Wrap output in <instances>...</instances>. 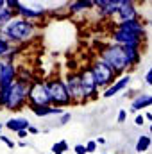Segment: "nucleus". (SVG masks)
Instances as JSON below:
<instances>
[{
  "mask_svg": "<svg viewBox=\"0 0 152 154\" xmlns=\"http://www.w3.org/2000/svg\"><path fill=\"white\" fill-rule=\"evenodd\" d=\"M2 31H4V36L7 41L20 43V41H27L32 38L36 25H34V22H29L23 18H13Z\"/></svg>",
  "mask_w": 152,
  "mask_h": 154,
  "instance_id": "obj_1",
  "label": "nucleus"
},
{
  "mask_svg": "<svg viewBox=\"0 0 152 154\" xmlns=\"http://www.w3.org/2000/svg\"><path fill=\"white\" fill-rule=\"evenodd\" d=\"M100 61L104 65H108L114 74H122L125 68H129L127 65V57H125V50L118 45H106L102 50H100Z\"/></svg>",
  "mask_w": 152,
  "mask_h": 154,
  "instance_id": "obj_2",
  "label": "nucleus"
},
{
  "mask_svg": "<svg viewBox=\"0 0 152 154\" xmlns=\"http://www.w3.org/2000/svg\"><path fill=\"white\" fill-rule=\"evenodd\" d=\"M45 86H47V91H48V97H50V106L65 108L72 102L63 79H50V81L45 82Z\"/></svg>",
  "mask_w": 152,
  "mask_h": 154,
  "instance_id": "obj_3",
  "label": "nucleus"
},
{
  "mask_svg": "<svg viewBox=\"0 0 152 154\" xmlns=\"http://www.w3.org/2000/svg\"><path fill=\"white\" fill-rule=\"evenodd\" d=\"M29 86L31 84L14 81L11 84V88H9V93H7V100H5L4 109H11V111L22 109L25 106V102H27V97H29Z\"/></svg>",
  "mask_w": 152,
  "mask_h": 154,
  "instance_id": "obj_4",
  "label": "nucleus"
},
{
  "mask_svg": "<svg viewBox=\"0 0 152 154\" xmlns=\"http://www.w3.org/2000/svg\"><path fill=\"white\" fill-rule=\"evenodd\" d=\"M88 68H90L91 75H93V79H95L97 88L106 90V88H109V86L114 82V75H116V74H114V72L109 68V66H108V65H104L100 59L93 61Z\"/></svg>",
  "mask_w": 152,
  "mask_h": 154,
  "instance_id": "obj_5",
  "label": "nucleus"
},
{
  "mask_svg": "<svg viewBox=\"0 0 152 154\" xmlns=\"http://www.w3.org/2000/svg\"><path fill=\"white\" fill-rule=\"evenodd\" d=\"M29 104L27 106H36V108H48L50 106V97L45 86V81H34L29 86Z\"/></svg>",
  "mask_w": 152,
  "mask_h": 154,
  "instance_id": "obj_6",
  "label": "nucleus"
},
{
  "mask_svg": "<svg viewBox=\"0 0 152 154\" xmlns=\"http://www.w3.org/2000/svg\"><path fill=\"white\" fill-rule=\"evenodd\" d=\"M111 38H113L114 45H118V47H122V48H140V50H141V41H143V38H140V36H134V34H131V32L114 29L113 34H111Z\"/></svg>",
  "mask_w": 152,
  "mask_h": 154,
  "instance_id": "obj_7",
  "label": "nucleus"
},
{
  "mask_svg": "<svg viewBox=\"0 0 152 154\" xmlns=\"http://www.w3.org/2000/svg\"><path fill=\"white\" fill-rule=\"evenodd\" d=\"M79 79H81V90H82L84 100L93 99V97L97 95L99 88H97V84H95V79H93V75H91L90 68H82V70L79 72Z\"/></svg>",
  "mask_w": 152,
  "mask_h": 154,
  "instance_id": "obj_8",
  "label": "nucleus"
},
{
  "mask_svg": "<svg viewBox=\"0 0 152 154\" xmlns=\"http://www.w3.org/2000/svg\"><path fill=\"white\" fill-rule=\"evenodd\" d=\"M65 86L68 90V95L72 99V102H84V97H82V90H81V79L79 74L75 72H70L66 79H65Z\"/></svg>",
  "mask_w": 152,
  "mask_h": 154,
  "instance_id": "obj_9",
  "label": "nucleus"
},
{
  "mask_svg": "<svg viewBox=\"0 0 152 154\" xmlns=\"http://www.w3.org/2000/svg\"><path fill=\"white\" fill-rule=\"evenodd\" d=\"M16 70L11 61H0V88H7L16 81Z\"/></svg>",
  "mask_w": 152,
  "mask_h": 154,
  "instance_id": "obj_10",
  "label": "nucleus"
},
{
  "mask_svg": "<svg viewBox=\"0 0 152 154\" xmlns=\"http://www.w3.org/2000/svg\"><path fill=\"white\" fill-rule=\"evenodd\" d=\"M120 22H127V20H136L138 18V11L134 7V2L131 0H120V7L116 13Z\"/></svg>",
  "mask_w": 152,
  "mask_h": 154,
  "instance_id": "obj_11",
  "label": "nucleus"
},
{
  "mask_svg": "<svg viewBox=\"0 0 152 154\" xmlns=\"http://www.w3.org/2000/svg\"><path fill=\"white\" fill-rule=\"evenodd\" d=\"M116 29L125 31V32H131V34L140 36V38L145 36V25H143L138 18H136V20H127V22H118Z\"/></svg>",
  "mask_w": 152,
  "mask_h": 154,
  "instance_id": "obj_12",
  "label": "nucleus"
},
{
  "mask_svg": "<svg viewBox=\"0 0 152 154\" xmlns=\"http://www.w3.org/2000/svg\"><path fill=\"white\" fill-rule=\"evenodd\" d=\"M129 82H131V75H129V74H127V75H122L120 79H114L113 84H111L109 88L104 90L102 97H104V99H111V97H114L116 93H120L122 90H125V88L129 86Z\"/></svg>",
  "mask_w": 152,
  "mask_h": 154,
  "instance_id": "obj_13",
  "label": "nucleus"
},
{
  "mask_svg": "<svg viewBox=\"0 0 152 154\" xmlns=\"http://www.w3.org/2000/svg\"><path fill=\"white\" fill-rule=\"evenodd\" d=\"M93 5L99 7V11H100L102 16H113V14L118 13L120 0H95Z\"/></svg>",
  "mask_w": 152,
  "mask_h": 154,
  "instance_id": "obj_14",
  "label": "nucleus"
},
{
  "mask_svg": "<svg viewBox=\"0 0 152 154\" xmlns=\"http://www.w3.org/2000/svg\"><path fill=\"white\" fill-rule=\"evenodd\" d=\"M4 125H5L9 131L18 133V131H27L29 125H31V122H29L27 118H23V116H13V118H9Z\"/></svg>",
  "mask_w": 152,
  "mask_h": 154,
  "instance_id": "obj_15",
  "label": "nucleus"
},
{
  "mask_svg": "<svg viewBox=\"0 0 152 154\" xmlns=\"http://www.w3.org/2000/svg\"><path fill=\"white\" fill-rule=\"evenodd\" d=\"M149 106H152V95H149V93H140V95H136L132 99L131 111H140V109H145Z\"/></svg>",
  "mask_w": 152,
  "mask_h": 154,
  "instance_id": "obj_16",
  "label": "nucleus"
},
{
  "mask_svg": "<svg viewBox=\"0 0 152 154\" xmlns=\"http://www.w3.org/2000/svg\"><path fill=\"white\" fill-rule=\"evenodd\" d=\"M16 14H20V18H23V20H29V22H32V20H38L41 18L43 14H45V11L41 9V11H36V9H31V7H25L23 4H20V7L14 11Z\"/></svg>",
  "mask_w": 152,
  "mask_h": 154,
  "instance_id": "obj_17",
  "label": "nucleus"
},
{
  "mask_svg": "<svg viewBox=\"0 0 152 154\" xmlns=\"http://www.w3.org/2000/svg\"><path fill=\"white\" fill-rule=\"evenodd\" d=\"M123 50H125V57H127L129 66H136L141 61V50L140 48H123Z\"/></svg>",
  "mask_w": 152,
  "mask_h": 154,
  "instance_id": "obj_18",
  "label": "nucleus"
},
{
  "mask_svg": "<svg viewBox=\"0 0 152 154\" xmlns=\"http://www.w3.org/2000/svg\"><path fill=\"white\" fill-rule=\"evenodd\" d=\"M150 145H152V138L147 136V134H141V136L136 140V151H138V152H147V151L150 149Z\"/></svg>",
  "mask_w": 152,
  "mask_h": 154,
  "instance_id": "obj_19",
  "label": "nucleus"
},
{
  "mask_svg": "<svg viewBox=\"0 0 152 154\" xmlns=\"http://www.w3.org/2000/svg\"><path fill=\"white\" fill-rule=\"evenodd\" d=\"M91 7H93V2H90V0H81V2H72L70 4V11L72 13H81V11L91 9Z\"/></svg>",
  "mask_w": 152,
  "mask_h": 154,
  "instance_id": "obj_20",
  "label": "nucleus"
},
{
  "mask_svg": "<svg viewBox=\"0 0 152 154\" xmlns=\"http://www.w3.org/2000/svg\"><path fill=\"white\" fill-rule=\"evenodd\" d=\"M13 14H14V13H13L11 9H7V7H2V9H0V31L13 20Z\"/></svg>",
  "mask_w": 152,
  "mask_h": 154,
  "instance_id": "obj_21",
  "label": "nucleus"
},
{
  "mask_svg": "<svg viewBox=\"0 0 152 154\" xmlns=\"http://www.w3.org/2000/svg\"><path fill=\"white\" fill-rule=\"evenodd\" d=\"M50 151H52L50 154H63L65 151H68V143H66V140L56 142V143L52 145V149H50Z\"/></svg>",
  "mask_w": 152,
  "mask_h": 154,
  "instance_id": "obj_22",
  "label": "nucleus"
},
{
  "mask_svg": "<svg viewBox=\"0 0 152 154\" xmlns=\"http://www.w3.org/2000/svg\"><path fill=\"white\" fill-rule=\"evenodd\" d=\"M9 50H11V43L4 38V36H0V59L5 57L9 54Z\"/></svg>",
  "mask_w": 152,
  "mask_h": 154,
  "instance_id": "obj_23",
  "label": "nucleus"
},
{
  "mask_svg": "<svg viewBox=\"0 0 152 154\" xmlns=\"http://www.w3.org/2000/svg\"><path fill=\"white\" fill-rule=\"evenodd\" d=\"M84 147H86V152H88V154H95L99 145H97V142H95V140H90V142H86V145H84Z\"/></svg>",
  "mask_w": 152,
  "mask_h": 154,
  "instance_id": "obj_24",
  "label": "nucleus"
},
{
  "mask_svg": "<svg viewBox=\"0 0 152 154\" xmlns=\"http://www.w3.org/2000/svg\"><path fill=\"white\" fill-rule=\"evenodd\" d=\"M125 120H127V109H120L118 115H116V122L118 124H123Z\"/></svg>",
  "mask_w": 152,
  "mask_h": 154,
  "instance_id": "obj_25",
  "label": "nucleus"
},
{
  "mask_svg": "<svg viewBox=\"0 0 152 154\" xmlns=\"http://www.w3.org/2000/svg\"><path fill=\"white\" fill-rule=\"evenodd\" d=\"M0 140H2V142H4V143H5V145L9 147V149H11V151H13V149L16 147V143H14V142H13L11 138H7V136H4V134H0Z\"/></svg>",
  "mask_w": 152,
  "mask_h": 154,
  "instance_id": "obj_26",
  "label": "nucleus"
},
{
  "mask_svg": "<svg viewBox=\"0 0 152 154\" xmlns=\"http://www.w3.org/2000/svg\"><path fill=\"white\" fill-rule=\"evenodd\" d=\"M72 120V113H68V111H65L63 115H61V120H59V124L63 125V124H68Z\"/></svg>",
  "mask_w": 152,
  "mask_h": 154,
  "instance_id": "obj_27",
  "label": "nucleus"
},
{
  "mask_svg": "<svg viewBox=\"0 0 152 154\" xmlns=\"http://www.w3.org/2000/svg\"><path fill=\"white\" fill-rule=\"evenodd\" d=\"M74 151H75V154H88L86 152V147L82 143H77L75 147H74Z\"/></svg>",
  "mask_w": 152,
  "mask_h": 154,
  "instance_id": "obj_28",
  "label": "nucleus"
},
{
  "mask_svg": "<svg viewBox=\"0 0 152 154\" xmlns=\"http://www.w3.org/2000/svg\"><path fill=\"white\" fill-rule=\"evenodd\" d=\"M145 84L152 86V68H149V72L145 74Z\"/></svg>",
  "mask_w": 152,
  "mask_h": 154,
  "instance_id": "obj_29",
  "label": "nucleus"
},
{
  "mask_svg": "<svg viewBox=\"0 0 152 154\" xmlns=\"http://www.w3.org/2000/svg\"><path fill=\"white\" fill-rule=\"evenodd\" d=\"M134 124H136V125H143V124H145V116L138 115V116H136V120H134Z\"/></svg>",
  "mask_w": 152,
  "mask_h": 154,
  "instance_id": "obj_30",
  "label": "nucleus"
},
{
  "mask_svg": "<svg viewBox=\"0 0 152 154\" xmlns=\"http://www.w3.org/2000/svg\"><path fill=\"white\" fill-rule=\"evenodd\" d=\"M16 134H18V138H20V140H25V138L29 136V133H27V131H18Z\"/></svg>",
  "mask_w": 152,
  "mask_h": 154,
  "instance_id": "obj_31",
  "label": "nucleus"
},
{
  "mask_svg": "<svg viewBox=\"0 0 152 154\" xmlns=\"http://www.w3.org/2000/svg\"><path fill=\"white\" fill-rule=\"evenodd\" d=\"M27 133H31V134H38V133H39V129H38V127H32V125H29Z\"/></svg>",
  "mask_w": 152,
  "mask_h": 154,
  "instance_id": "obj_32",
  "label": "nucleus"
},
{
  "mask_svg": "<svg viewBox=\"0 0 152 154\" xmlns=\"http://www.w3.org/2000/svg\"><path fill=\"white\" fill-rule=\"evenodd\" d=\"M95 142H97V145H104V143H106V138H102V136H99V138H97Z\"/></svg>",
  "mask_w": 152,
  "mask_h": 154,
  "instance_id": "obj_33",
  "label": "nucleus"
},
{
  "mask_svg": "<svg viewBox=\"0 0 152 154\" xmlns=\"http://www.w3.org/2000/svg\"><path fill=\"white\" fill-rule=\"evenodd\" d=\"M143 116H145V120H150V122H152V113H145Z\"/></svg>",
  "mask_w": 152,
  "mask_h": 154,
  "instance_id": "obj_34",
  "label": "nucleus"
},
{
  "mask_svg": "<svg viewBox=\"0 0 152 154\" xmlns=\"http://www.w3.org/2000/svg\"><path fill=\"white\" fill-rule=\"evenodd\" d=\"M2 7H5V0H0V9Z\"/></svg>",
  "mask_w": 152,
  "mask_h": 154,
  "instance_id": "obj_35",
  "label": "nucleus"
},
{
  "mask_svg": "<svg viewBox=\"0 0 152 154\" xmlns=\"http://www.w3.org/2000/svg\"><path fill=\"white\" fill-rule=\"evenodd\" d=\"M2 127H4V125H2V124H0V133H2Z\"/></svg>",
  "mask_w": 152,
  "mask_h": 154,
  "instance_id": "obj_36",
  "label": "nucleus"
},
{
  "mask_svg": "<svg viewBox=\"0 0 152 154\" xmlns=\"http://www.w3.org/2000/svg\"><path fill=\"white\" fill-rule=\"evenodd\" d=\"M150 134H152V124H150Z\"/></svg>",
  "mask_w": 152,
  "mask_h": 154,
  "instance_id": "obj_37",
  "label": "nucleus"
},
{
  "mask_svg": "<svg viewBox=\"0 0 152 154\" xmlns=\"http://www.w3.org/2000/svg\"><path fill=\"white\" fill-rule=\"evenodd\" d=\"M95 154H102V152H95Z\"/></svg>",
  "mask_w": 152,
  "mask_h": 154,
  "instance_id": "obj_38",
  "label": "nucleus"
}]
</instances>
